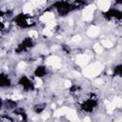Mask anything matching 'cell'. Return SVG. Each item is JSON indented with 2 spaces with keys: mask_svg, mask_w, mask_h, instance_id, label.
Instances as JSON below:
<instances>
[{
  "mask_svg": "<svg viewBox=\"0 0 122 122\" xmlns=\"http://www.w3.org/2000/svg\"><path fill=\"white\" fill-rule=\"evenodd\" d=\"M53 9L55 10V11L58 13L59 16L63 17V16H66V15L70 14L71 12H72L76 9V5H74L69 1L61 0V1H57L54 3Z\"/></svg>",
  "mask_w": 122,
  "mask_h": 122,
  "instance_id": "obj_1",
  "label": "cell"
},
{
  "mask_svg": "<svg viewBox=\"0 0 122 122\" xmlns=\"http://www.w3.org/2000/svg\"><path fill=\"white\" fill-rule=\"evenodd\" d=\"M98 104L99 102H98L97 97L93 95H90L89 97H87L85 100L82 101V103L80 104V109L83 112L92 113L97 109Z\"/></svg>",
  "mask_w": 122,
  "mask_h": 122,
  "instance_id": "obj_2",
  "label": "cell"
},
{
  "mask_svg": "<svg viewBox=\"0 0 122 122\" xmlns=\"http://www.w3.org/2000/svg\"><path fill=\"white\" fill-rule=\"evenodd\" d=\"M18 85L21 87V89L27 92H32L35 89V85L34 82L32 81V79L28 76V75H21L17 81Z\"/></svg>",
  "mask_w": 122,
  "mask_h": 122,
  "instance_id": "obj_3",
  "label": "cell"
},
{
  "mask_svg": "<svg viewBox=\"0 0 122 122\" xmlns=\"http://www.w3.org/2000/svg\"><path fill=\"white\" fill-rule=\"evenodd\" d=\"M34 46V42H33V39L31 37H25L18 45L17 47L15 48L14 51L17 53V54H20L22 52H26L28 51H30L31 48H33Z\"/></svg>",
  "mask_w": 122,
  "mask_h": 122,
  "instance_id": "obj_4",
  "label": "cell"
},
{
  "mask_svg": "<svg viewBox=\"0 0 122 122\" xmlns=\"http://www.w3.org/2000/svg\"><path fill=\"white\" fill-rule=\"evenodd\" d=\"M13 22L21 29H27L31 26V21H30V15L25 14V13H20L14 16Z\"/></svg>",
  "mask_w": 122,
  "mask_h": 122,
  "instance_id": "obj_5",
  "label": "cell"
},
{
  "mask_svg": "<svg viewBox=\"0 0 122 122\" xmlns=\"http://www.w3.org/2000/svg\"><path fill=\"white\" fill-rule=\"evenodd\" d=\"M104 17L107 20H121L122 19V10L116 8H111L106 12H104Z\"/></svg>",
  "mask_w": 122,
  "mask_h": 122,
  "instance_id": "obj_6",
  "label": "cell"
},
{
  "mask_svg": "<svg viewBox=\"0 0 122 122\" xmlns=\"http://www.w3.org/2000/svg\"><path fill=\"white\" fill-rule=\"evenodd\" d=\"M18 107V102L11 98H7L2 100V109H5L6 111L12 112L14 109Z\"/></svg>",
  "mask_w": 122,
  "mask_h": 122,
  "instance_id": "obj_7",
  "label": "cell"
},
{
  "mask_svg": "<svg viewBox=\"0 0 122 122\" xmlns=\"http://www.w3.org/2000/svg\"><path fill=\"white\" fill-rule=\"evenodd\" d=\"M0 86L2 89H9L12 86V81L10 77L8 75V73H5L3 71L0 75Z\"/></svg>",
  "mask_w": 122,
  "mask_h": 122,
  "instance_id": "obj_8",
  "label": "cell"
},
{
  "mask_svg": "<svg viewBox=\"0 0 122 122\" xmlns=\"http://www.w3.org/2000/svg\"><path fill=\"white\" fill-rule=\"evenodd\" d=\"M48 74V68L45 65H38L33 70V75L36 78H43Z\"/></svg>",
  "mask_w": 122,
  "mask_h": 122,
  "instance_id": "obj_9",
  "label": "cell"
},
{
  "mask_svg": "<svg viewBox=\"0 0 122 122\" xmlns=\"http://www.w3.org/2000/svg\"><path fill=\"white\" fill-rule=\"evenodd\" d=\"M46 108H47V105L45 103H37L33 106V112L36 114H41V113L44 112Z\"/></svg>",
  "mask_w": 122,
  "mask_h": 122,
  "instance_id": "obj_10",
  "label": "cell"
},
{
  "mask_svg": "<svg viewBox=\"0 0 122 122\" xmlns=\"http://www.w3.org/2000/svg\"><path fill=\"white\" fill-rule=\"evenodd\" d=\"M112 74L117 77H122V64H118L112 69Z\"/></svg>",
  "mask_w": 122,
  "mask_h": 122,
  "instance_id": "obj_11",
  "label": "cell"
},
{
  "mask_svg": "<svg viewBox=\"0 0 122 122\" xmlns=\"http://www.w3.org/2000/svg\"><path fill=\"white\" fill-rule=\"evenodd\" d=\"M114 3L116 5H122V0H114Z\"/></svg>",
  "mask_w": 122,
  "mask_h": 122,
  "instance_id": "obj_12",
  "label": "cell"
}]
</instances>
